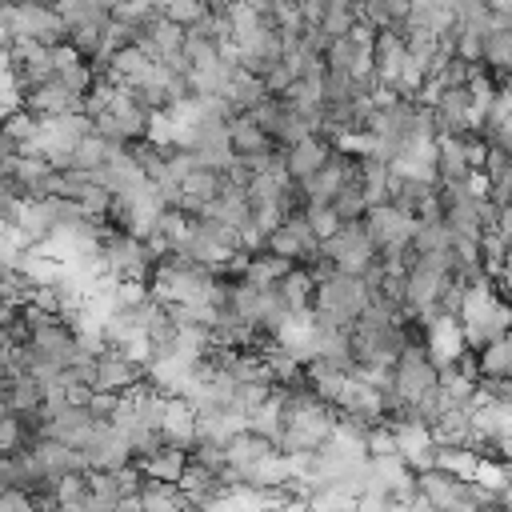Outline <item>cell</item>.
Instances as JSON below:
<instances>
[{
	"label": "cell",
	"instance_id": "cell-27",
	"mask_svg": "<svg viewBox=\"0 0 512 512\" xmlns=\"http://www.w3.org/2000/svg\"><path fill=\"white\" fill-rule=\"evenodd\" d=\"M476 372H480V380H508V372H512V340L500 336V340L476 348Z\"/></svg>",
	"mask_w": 512,
	"mask_h": 512
},
{
	"label": "cell",
	"instance_id": "cell-20",
	"mask_svg": "<svg viewBox=\"0 0 512 512\" xmlns=\"http://www.w3.org/2000/svg\"><path fill=\"white\" fill-rule=\"evenodd\" d=\"M0 400H4V412H12V416H28V412H36V408H40L44 388H40V380H36V376L12 372V376L0 384Z\"/></svg>",
	"mask_w": 512,
	"mask_h": 512
},
{
	"label": "cell",
	"instance_id": "cell-1",
	"mask_svg": "<svg viewBox=\"0 0 512 512\" xmlns=\"http://www.w3.org/2000/svg\"><path fill=\"white\" fill-rule=\"evenodd\" d=\"M456 324L464 336V348H484L500 336H508V304L492 284H464L460 308H456Z\"/></svg>",
	"mask_w": 512,
	"mask_h": 512
},
{
	"label": "cell",
	"instance_id": "cell-32",
	"mask_svg": "<svg viewBox=\"0 0 512 512\" xmlns=\"http://www.w3.org/2000/svg\"><path fill=\"white\" fill-rule=\"evenodd\" d=\"M0 128H4V136H8L20 152H28V148H32V140H36V132H40V120H36L32 112L16 108V112H8V116L0 120Z\"/></svg>",
	"mask_w": 512,
	"mask_h": 512
},
{
	"label": "cell",
	"instance_id": "cell-3",
	"mask_svg": "<svg viewBox=\"0 0 512 512\" xmlns=\"http://www.w3.org/2000/svg\"><path fill=\"white\" fill-rule=\"evenodd\" d=\"M100 264H104V276H108V280H136V284H148V276H152V268H156V256H152V248H148L140 236L104 228V236H100Z\"/></svg>",
	"mask_w": 512,
	"mask_h": 512
},
{
	"label": "cell",
	"instance_id": "cell-31",
	"mask_svg": "<svg viewBox=\"0 0 512 512\" xmlns=\"http://www.w3.org/2000/svg\"><path fill=\"white\" fill-rule=\"evenodd\" d=\"M408 248L416 256L448 252V228H444V220H416V232H412V244Z\"/></svg>",
	"mask_w": 512,
	"mask_h": 512
},
{
	"label": "cell",
	"instance_id": "cell-33",
	"mask_svg": "<svg viewBox=\"0 0 512 512\" xmlns=\"http://www.w3.org/2000/svg\"><path fill=\"white\" fill-rule=\"evenodd\" d=\"M204 12H208V8H204V0H156V16H164V20H168V24H176V28L196 24Z\"/></svg>",
	"mask_w": 512,
	"mask_h": 512
},
{
	"label": "cell",
	"instance_id": "cell-7",
	"mask_svg": "<svg viewBox=\"0 0 512 512\" xmlns=\"http://www.w3.org/2000/svg\"><path fill=\"white\" fill-rule=\"evenodd\" d=\"M360 224H364L376 252H404L412 244V232H416V216H408L392 204H372Z\"/></svg>",
	"mask_w": 512,
	"mask_h": 512
},
{
	"label": "cell",
	"instance_id": "cell-44",
	"mask_svg": "<svg viewBox=\"0 0 512 512\" xmlns=\"http://www.w3.org/2000/svg\"><path fill=\"white\" fill-rule=\"evenodd\" d=\"M28 512H40V508H36V504H32V508H28Z\"/></svg>",
	"mask_w": 512,
	"mask_h": 512
},
{
	"label": "cell",
	"instance_id": "cell-34",
	"mask_svg": "<svg viewBox=\"0 0 512 512\" xmlns=\"http://www.w3.org/2000/svg\"><path fill=\"white\" fill-rule=\"evenodd\" d=\"M472 484L488 488V492H504L508 488V460H488V456H476V468L468 476Z\"/></svg>",
	"mask_w": 512,
	"mask_h": 512
},
{
	"label": "cell",
	"instance_id": "cell-10",
	"mask_svg": "<svg viewBox=\"0 0 512 512\" xmlns=\"http://www.w3.org/2000/svg\"><path fill=\"white\" fill-rule=\"evenodd\" d=\"M104 428H108V420H96L84 404H68L60 416H52L48 424H40V436H52V440H60V444L84 452Z\"/></svg>",
	"mask_w": 512,
	"mask_h": 512
},
{
	"label": "cell",
	"instance_id": "cell-35",
	"mask_svg": "<svg viewBox=\"0 0 512 512\" xmlns=\"http://www.w3.org/2000/svg\"><path fill=\"white\" fill-rule=\"evenodd\" d=\"M436 468L448 472V476L468 480L472 468H476V452H468V448H436Z\"/></svg>",
	"mask_w": 512,
	"mask_h": 512
},
{
	"label": "cell",
	"instance_id": "cell-16",
	"mask_svg": "<svg viewBox=\"0 0 512 512\" xmlns=\"http://www.w3.org/2000/svg\"><path fill=\"white\" fill-rule=\"evenodd\" d=\"M428 436L436 448H468L476 444V428H472V412L468 408H448L428 424Z\"/></svg>",
	"mask_w": 512,
	"mask_h": 512
},
{
	"label": "cell",
	"instance_id": "cell-26",
	"mask_svg": "<svg viewBox=\"0 0 512 512\" xmlns=\"http://www.w3.org/2000/svg\"><path fill=\"white\" fill-rule=\"evenodd\" d=\"M276 296L288 304V312H312V296H316V280L308 276V268L292 264V272L276 284Z\"/></svg>",
	"mask_w": 512,
	"mask_h": 512
},
{
	"label": "cell",
	"instance_id": "cell-41",
	"mask_svg": "<svg viewBox=\"0 0 512 512\" xmlns=\"http://www.w3.org/2000/svg\"><path fill=\"white\" fill-rule=\"evenodd\" d=\"M112 512H140V500L136 496H124V500L112 504Z\"/></svg>",
	"mask_w": 512,
	"mask_h": 512
},
{
	"label": "cell",
	"instance_id": "cell-38",
	"mask_svg": "<svg viewBox=\"0 0 512 512\" xmlns=\"http://www.w3.org/2000/svg\"><path fill=\"white\" fill-rule=\"evenodd\" d=\"M116 404H120V396H112V392H92L84 408H88L96 420H108V416L116 412Z\"/></svg>",
	"mask_w": 512,
	"mask_h": 512
},
{
	"label": "cell",
	"instance_id": "cell-8",
	"mask_svg": "<svg viewBox=\"0 0 512 512\" xmlns=\"http://www.w3.org/2000/svg\"><path fill=\"white\" fill-rule=\"evenodd\" d=\"M144 384V364H136L132 356H124L120 348H100L96 360H92V376H88V388L92 392H112V396H124L132 388Z\"/></svg>",
	"mask_w": 512,
	"mask_h": 512
},
{
	"label": "cell",
	"instance_id": "cell-30",
	"mask_svg": "<svg viewBox=\"0 0 512 512\" xmlns=\"http://www.w3.org/2000/svg\"><path fill=\"white\" fill-rule=\"evenodd\" d=\"M112 152H120V148H112V144H104L100 136H84L76 148H72V156H68V168H76V172H96V168H104L108 160H112Z\"/></svg>",
	"mask_w": 512,
	"mask_h": 512
},
{
	"label": "cell",
	"instance_id": "cell-2",
	"mask_svg": "<svg viewBox=\"0 0 512 512\" xmlns=\"http://www.w3.org/2000/svg\"><path fill=\"white\" fill-rule=\"evenodd\" d=\"M364 308H368V288H364L360 276H348V272H336V268H332L328 276L316 280L312 312L324 316L328 324H336V328L348 332Z\"/></svg>",
	"mask_w": 512,
	"mask_h": 512
},
{
	"label": "cell",
	"instance_id": "cell-12",
	"mask_svg": "<svg viewBox=\"0 0 512 512\" xmlns=\"http://www.w3.org/2000/svg\"><path fill=\"white\" fill-rule=\"evenodd\" d=\"M420 348H424V356H428V364H432L436 372L448 368V364L464 352V336H460L456 316H444V312L428 316V320H424V340H420Z\"/></svg>",
	"mask_w": 512,
	"mask_h": 512
},
{
	"label": "cell",
	"instance_id": "cell-5",
	"mask_svg": "<svg viewBox=\"0 0 512 512\" xmlns=\"http://www.w3.org/2000/svg\"><path fill=\"white\" fill-rule=\"evenodd\" d=\"M316 256H324L336 272H348V276H364L376 264V248H372V240H368V232H364L360 220L340 224L328 240H320Z\"/></svg>",
	"mask_w": 512,
	"mask_h": 512
},
{
	"label": "cell",
	"instance_id": "cell-36",
	"mask_svg": "<svg viewBox=\"0 0 512 512\" xmlns=\"http://www.w3.org/2000/svg\"><path fill=\"white\" fill-rule=\"evenodd\" d=\"M188 460L200 464V468H208V472H224V468H228L224 444H212V440H196V444L188 448Z\"/></svg>",
	"mask_w": 512,
	"mask_h": 512
},
{
	"label": "cell",
	"instance_id": "cell-39",
	"mask_svg": "<svg viewBox=\"0 0 512 512\" xmlns=\"http://www.w3.org/2000/svg\"><path fill=\"white\" fill-rule=\"evenodd\" d=\"M28 508H32V496L28 492L0 488V512H28Z\"/></svg>",
	"mask_w": 512,
	"mask_h": 512
},
{
	"label": "cell",
	"instance_id": "cell-14",
	"mask_svg": "<svg viewBox=\"0 0 512 512\" xmlns=\"http://www.w3.org/2000/svg\"><path fill=\"white\" fill-rule=\"evenodd\" d=\"M176 488H180V496L188 500V508H212V504H220V500L228 496V484L220 480V472H208V468H200V464H192V460L184 464Z\"/></svg>",
	"mask_w": 512,
	"mask_h": 512
},
{
	"label": "cell",
	"instance_id": "cell-13",
	"mask_svg": "<svg viewBox=\"0 0 512 512\" xmlns=\"http://www.w3.org/2000/svg\"><path fill=\"white\" fill-rule=\"evenodd\" d=\"M28 452H32V460H36V468H40V476H44L48 484L60 480V476H68V472H88L84 456H80L76 448L60 444V440H52V436H36V440L28 444Z\"/></svg>",
	"mask_w": 512,
	"mask_h": 512
},
{
	"label": "cell",
	"instance_id": "cell-40",
	"mask_svg": "<svg viewBox=\"0 0 512 512\" xmlns=\"http://www.w3.org/2000/svg\"><path fill=\"white\" fill-rule=\"evenodd\" d=\"M52 512H96V508H88V500L80 496V500H68V504H56Z\"/></svg>",
	"mask_w": 512,
	"mask_h": 512
},
{
	"label": "cell",
	"instance_id": "cell-19",
	"mask_svg": "<svg viewBox=\"0 0 512 512\" xmlns=\"http://www.w3.org/2000/svg\"><path fill=\"white\" fill-rule=\"evenodd\" d=\"M176 192H180V200H176V212H184V216H196L208 200H216V192H220V176L216 172H204V168H192L180 184H176Z\"/></svg>",
	"mask_w": 512,
	"mask_h": 512
},
{
	"label": "cell",
	"instance_id": "cell-23",
	"mask_svg": "<svg viewBox=\"0 0 512 512\" xmlns=\"http://www.w3.org/2000/svg\"><path fill=\"white\" fill-rule=\"evenodd\" d=\"M224 140H228L232 156H252V152L276 148V144H268V136H264V132H260L244 112H236V116H228V120H224Z\"/></svg>",
	"mask_w": 512,
	"mask_h": 512
},
{
	"label": "cell",
	"instance_id": "cell-17",
	"mask_svg": "<svg viewBox=\"0 0 512 512\" xmlns=\"http://www.w3.org/2000/svg\"><path fill=\"white\" fill-rule=\"evenodd\" d=\"M328 152H332V148H328L320 136H304V140L288 144V148L280 152L288 180H292V184H300V180H308L312 172H320V164L328 160Z\"/></svg>",
	"mask_w": 512,
	"mask_h": 512
},
{
	"label": "cell",
	"instance_id": "cell-15",
	"mask_svg": "<svg viewBox=\"0 0 512 512\" xmlns=\"http://www.w3.org/2000/svg\"><path fill=\"white\" fill-rule=\"evenodd\" d=\"M104 112L112 116V124H116V132L124 136V144H132V140H144L152 112H148V108H144V104H140V100H136L128 88H116Z\"/></svg>",
	"mask_w": 512,
	"mask_h": 512
},
{
	"label": "cell",
	"instance_id": "cell-29",
	"mask_svg": "<svg viewBox=\"0 0 512 512\" xmlns=\"http://www.w3.org/2000/svg\"><path fill=\"white\" fill-rule=\"evenodd\" d=\"M332 212H336V220L340 224H352V220H364V212H368V200H364V188H360V180H356V172L340 184V192L332 196V204H328Z\"/></svg>",
	"mask_w": 512,
	"mask_h": 512
},
{
	"label": "cell",
	"instance_id": "cell-18",
	"mask_svg": "<svg viewBox=\"0 0 512 512\" xmlns=\"http://www.w3.org/2000/svg\"><path fill=\"white\" fill-rule=\"evenodd\" d=\"M160 440H164V444H176V448H184V452L196 444V412H192V404L168 396L164 416H160Z\"/></svg>",
	"mask_w": 512,
	"mask_h": 512
},
{
	"label": "cell",
	"instance_id": "cell-6",
	"mask_svg": "<svg viewBox=\"0 0 512 512\" xmlns=\"http://www.w3.org/2000/svg\"><path fill=\"white\" fill-rule=\"evenodd\" d=\"M436 388V368L428 364L420 344H408L396 360H392V392L404 408H416L428 392Z\"/></svg>",
	"mask_w": 512,
	"mask_h": 512
},
{
	"label": "cell",
	"instance_id": "cell-11",
	"mask_svg": "<svg viewBox=\"0 0 512 512\" xmlns=\"http://www.w3.org/2000/svg\"><path fill=\"white\" fill-rule=\"evenodd\" d=\"M20 108L32 112L36 120H56V116H72V112H80V96L68 92L56 76H48V80H36V84L20 88Z\"/></svg>",
	"mask_w": 512,
	"mask_h": 512
},
{
	"label": "cell",
	"instance_id": "cell-28",
	"mask_svg": "<svg viewBox=\"0 0 512 512\" xmlns=\"http://www.w3.org/2000/svg\"><path fill=\"white\" fill-rule=\"evenodd\" d=\"M248 432L264 436L268 444H276V440H280V432H284V408H280L276 388H272V396H268L264 404H256V408L248 412Z\"/></svg>",
	"mask_w": 512,
	"mask_h": 512
},
{
	"label": "cell",
	"instance_id": "cell-24",
	"mask_svg": "<svg viewBox=\"0 0 512 512\" xmlns=\"http://www.w3.org/2000/svg\"><path fill=\"white\" fill-rule=\"evenodd\" d=\"M136 500H140V512H188V500L180 496L176 484H164V480H140L136 488Z\"/></svg>",
	"mask_w": 512,
	"mask_h": 512
},
{
	"label": "cell",
	"instance_id": "cell-42",
	"mask_svg": "<svg viewBox=\"0 0 512 512\" xmlns=\"http://www.w3.org/2000/svg\"><path fill=\"white\" fill-rule=\"evenodd\" d=\"M12 64V48H8V40L0 36V68H8Z\"/></svg>",
	"mask_w": 512,
	"mask_h": 512
},
{
	"label": "cell",
	"instance_id": "cell-43",
	"mask_svg": "<svg viewBox=\"0 0 512 512\" xmlns=\"http://www.w3.org/2000/svg\"><path fill=\"white\" fill-rule=\"evenodd\" d=\"M12 312H16V308H8V304H4V300H0V324H4V320H8V316H12Z\"/></svg>",
	"mask_w": 512,
	"mask_h": 512
},
{
	"label": "cell",
	"instance_id": "cell-4",
	"mask_svg": "<svg viewBox=\"0 0 512 512\" xmlns=\"http://www.w3.org/2000/svg\"><path fill=\"white\" fill-rule=\"evenodd\" d=\"M348 348L356 364L368 368H392V360L408 348V332H404V316L392 324H352L348 328Z\"/></svg>",
	"mask_w": 512,
	"mask_h": 512
},
{
	"label": "cell",
	"instance_id": "cell-47",
	"mask_svg": "<svg viewBox=\"0 0 512 512\" xmlns=\"http://www.w3.org/2000/svg\"><path fill=\"white\" fill-rule=\"evenodd\" d=\"M0 232H4V228H0Z\"/></svg>",
	"mask_w": 512,
	"mask_h": 512
},
{
	"label": "cell",
	"instance_id": "cell-22",
	"mask_svg": "<svg viewBox=\"0 0 512 512\" xmlns=\"http://www.w3.org/2000/svg\"><path fill=\"white\" fill-rule=\"evenodd\" d=\"M184 464H188V452L176 448V444H164V440H160L144 460H136V468H140L148 480H164V484H176L180 472H184Z\"/></svg>",
	"mask_w": 512,
	"mask_h": 512
},
{
	"label": "cell",
	"instance_id": "cell-46",
	"mask_svg": "<svg viewBox=\"0 0 512 512\" xmlns=\"http://www.w3.org/2000/svg\"><path fill=\"white\" fill-rule=\"evenodd\" d=\"M304 512H312V508H304Z\"/></svg>",
	"mask_w": 512,
	"mask_h": 512
},
{
	"label": "cell",
	"instance_id": "cell-37",
	"mask_svg": "<svg viewBox=\"0 0 512 512\" xmlns=\"http://www.w3.org/2000/svg\"><path fill=\"white\" fill-rule=\"evenodd\" d=\"M300 212H304V220L312 224L316 240H328V236L340 228V220H336V212H332V208H300Z\"/></svg>",
	"mask_w": 512,
	"mask_h": 512
},
{
	"label": "cell",
	"instance_id": "cell-9",
	"mask_svg": "<svg viewBox=\"0 0 512 512\" xmlns=\"http://www.w3.org/2000/svg\"><path fill=\"white\" fill-rule=\"evenodd\" d=\"M316 248H320V240H316L312 224L304 220V212H288V216L280 220V228H272L268 240H264V252L284 256V260H292V264H296V260H312Z\"/></svg>",
	"mask_w": 512,
	"mask_h": 512
},
{
	"label": "cell",
	"instance_id": "cell-25",
	"mask_svg": "<svg viewBox=\"0 0 512 512\" xmlns=\"http://www.w3.org/2000/svg\"><path fill=\"white\" fill-rule=\"evenodd\" d=\"M288 272H292V260L272 256V252H256V256H248V264H244V276H240V280H248L252 288H276Z\"/></svg>",
	"mask_w": 512,
	"mask_h": 512
},
{
	"label": "cell",
	"instance_id": "cell-45",
	"mask_svg": "<svg viewBox=\"0 0 512 512\" xmlns=\"http://www.w3.org/2000/svg\"><path fill=\"white\" fill-rule=\"evenodd\" d=\"M0 416H4V400H0Z\"/></svg>",
	"mask_w": 512,
	"mask_h": 512
},
{
	"label": "cell",
	"instance_id": "cell-21",
	"mask_svg": "<svg viewBox=\"0 0 512 512\" xmlns=\"http://www.w3.org/2000/svg\"><path fill=\"white\" fill-rule=\"evenodd\" d=\"M472 168L464 160L460 136H436V184H468Z\"/></svg>",
	"mask_w": 512,
	"mask_h": 512
}]
</instances>
